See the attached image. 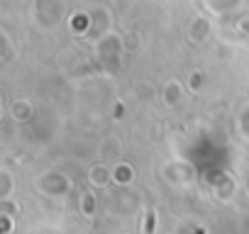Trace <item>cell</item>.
I'll list each match as a JSON object with an SVG mask.
<instances>
[{"label":"cell","mask_w":249,"mask_h":234,"mask_svg":"<svg viewBox=\"0 0 249 234\" xmlns=\"http://www.w3.org/2000/svg\"><path fill=\"white\" fill-rule=\"evenodd\" d=\"M244 185H247V193H249V176H247V181H244Z\"/></svg>","instance_id":"16"},{"label":"cell","mask_w":249,"mask_h":234,"mask_svg":"<svg viewBox=\"0 0 249 234\" xmlns=\"http://www.w3.org/2000/svg\"><path fill=\"white\" fill-rule=\"evenodd\" d=\"M35 190L44 198H66L73 190V181L64 171H44L35 178Z\"/></svg>","instance_id":"1"},{"label":"cell","mask_w":249,"mask_h":234,"mask_svg":"<svg viewBox=\"0 0 249 234\" xmlns=\"http://www.w3.org/2000/svg\"><path fill=\"white\" fill-rule=\"evenodd\" d=\"M88 183H90V188H98V190L107 188V185L112 183V166L105 164V161L93 164V166L88 168Z\"/></svg>","instance_id":"3"},{"label":"cell","mask_w":249,"mask_h":234,"mask_svg":"<svg viewBox=\"0 0 249 234\" xmlns=\"http://www.w3.org/2000/svg\"><path fill=\"white\" fill-rule=\"evenodd\" d=\"M100 154H103V161H105V164H112V161H117V156H120V142H115V139H107V142L100 147Z\"/></svg>","instance_id":"9"},{"label":"cell","mask_w":249,"mask_h":234,"mask_svg":"<svg viewBox=\"0 0 249 234\" xmlns=\"http://www.w3.org/2000/svg\"><path fill=\"white\" fill-rule=\"evenodd\" d=\"M152 229H154V212H149V217H147V229H144V234H152Z\"/></svg>","instance_id":"14"},{"label":"cell","mask_w":249,"mask_h":234,"mask_svg":"<svg viewBox=\"0 0 249 234\" xmlns=\"http://www.w3.org/2000/svg\"><path fill=\"white\" fill-rule=\"evenodd\" d=\"M237 132L244 142H249V105L244 110H239V115H237Z\"/></svg>","instance_id":"11"},{"label":"cell","mask_w":249,"mask_h":234,"mask_svg":"<svg viewBox=\"0 0 249 234\" xmlns=\"http://www.w3.org/2000/svg\"><path fill=\"white\" fill-rule=\"evenodd\" d=\"M135 176H137V171L132 168V164L117 161L112 166V183H117V185H130L135 181Z\"/></svg>","instance_id":"6"},{"label":"cell","mask_w":249,"mask_h":234,"mask_svg":"<svg viewBox=\"0 0 249 234\" xmlns=\"http://www.w3.org/2000/svg\"><path fill=\"white\" fill-rule=\"evenodd\" d=\"M200 83H203V73H193V76H191V88H193V90H198V88H200Z\"/></svg>","instance_id":"13"},{"label":"cell","mask_w":249,"mask_h":234,"mask_svg":"<svg viewBox=\"0 0 249 234\" xmlns=\"http://www.w3.org/2000/svg\"><path fill=\"white\" fill-rule=\"evenodd\" d=\"M178 100H181V85L176 81L166 83V88H164V102H166V107H174Z\"/></svg>","instance_id":"10"},{"label":"cell","mask_w":249,"mask_h":234,"mask_svg":"<svg viewBox=\"0 0 249 234\" xmlns=\"http://www.w3.org/2000/svg\"><path fill=\"white\" fill-rule=\"evenodd\" d=\"M122 115H124V107H122V102H117V105H115V110H112V117L117 120V117H122Z\"/></svg>","instance_id":"15"},{"label":"cell","mask_w":249,"mask_h":234,"mask_svg":"<svg viewBox=\"0 0 249 234\" xmlns=\"http://www.w3.org/2000/svg\"><path fill=\"white\" fill-rule=\"evenodd\" d=\"M161 178H164L166 183H171V185L188 188V185L196 183L198 171H196L188 161H183V159H174V161L164 164V168H161Z\"/></svg>","instance_id":"2"},{"label":"cell","mask_w":249,"mask_h":234,"mask_svg":"<svg viewBox=\"0 0 249 234\" xmlns=\"http://www.w3.org/2000/svg\"><path fill=\"white\" fill-rule=\"evenodd\" d=\"M210 188H213V198H215L217 202L227 205V202L234 198V193H237V181H234L232 176L222 173V176H220V181L210 183Z\"/></svg>","instance_id":"4"},{"label":"cell","mask_w":249,"mask_h":234,"mask_svg":"<svg viewBox=\"0 0 249 234\" xmlns=\"http://www.w3.org/2000/svg\"><path fill=\"white\" fill-rule=\"evenodd\" d=\"M0 224H3L0 234H13V232H15V215H10V212H3V210H0Z\"/></svg>","instance_id":"12"},{"label":"cell","mask_w":249,"mask_h":234,"mask_svg":"<svg viewBox=\"0 0 249 234\" xmlns=\"http://www.w3.org/2000/svg\"><path fill=\"white\" fill-rule=\"evenodd\" d=\"M78 210H81V215H83L86 219H93V217L98 215V200H95V195H93L90 190H86V193L81 195Z\"/></svg>","instance_id":"8"},{"label":"cell","mask_w":249,"mask_h":234,"mask_svg":"<svg viewBox=\"0 0 249 234\" xmlns=\"http://www.w3.org/2000/svg\"><path fill=\"white\" fill-rule=\"evenodd\" d=\"M32 112H35V107H32L30 100H15L10 105V117H13L15 122H27L30 117H32Z\"/></svg>","instance_id":"7"},{"label":"cell","mask_w":249,"mask_h":234,"mask_svg":"<svg viewBox=\"0 0 249 234\" xmlns=\"http://www.w3.org/2000/svg\"><path fill=\"white\" fill-rule=\"evenodd\" d=\"M15 190H18L15 176H13V171L8 166H3L0 168V202H10L15 198Z\"/></svg>","instance_id":"5"}]
</instances>
